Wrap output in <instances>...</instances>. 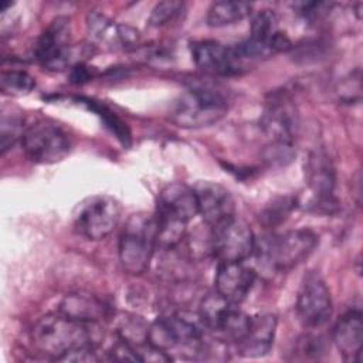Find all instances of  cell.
Returning a JSON list of instances; mask_svg holds the SVG:
<instances>
[{
  "mask_svg": "<svg viewBox=\"0 0 363 363\" xmlns=\"http://www.w3.org/2000/svg\"><path fill=\"white\" fill-rule=\"evenodd\" d=\"M147 323L139 318V316H128L121 319L118 325V336L132 345L135 349L146 343V332H147Z\"/></svg>",
  "mask_w": 363,
  "mask_h": 363,
  "instance_id": "obj_27",
  "label": "cell"
},
{
  "mask_svg": "<svg viewBox=\"0 0 363 363\" xmlns=\"http://www.w3.org/2000/svg\"><path fill=\"white\" fill-rule=\"evenodd\" d=\"M326 352L325 339L320 335L305 333L302 335L295 346L296 359L301 360H316L320 359Z\"/></svg>",
  "mask_w": 363,
  "mask_h": 363,
  "instance_id": "obj_31",
  "label": "cell"
},
{
  "mask_svg": "<svg viewBox=\"0 0 363 363\" xmlns=\"http://www.w3.org/2000/svg\"><path fill=\"white\" fill-rule=\"evenodd\" d=\"M305 180L315 197L333 196L336 170L332 159L323 149L309 152L305 160Z\"/></svg>",
  "mask_w": 363,
  "mask_h": 363,
  "instance_id": "obj_19",
  "label": "cell"
},
{
  "mask_svg": "<svg viewBox=\"0 0 363 363\" xmlns=\"http://www.w3.org/2000/svg\"><path fill=\"white\" fill-rule=\"evenodd\" d=\"M94 325L61 312L50 313L34 323L30 337L38 353L54 360H61L69 352L94 346Z\"/></svg>",
  "mask_w": 363,
  "mask_h": 363,
  "instance_id": "obj_1",
  "label": "cell"
},
{
  "mask_svg": "<svg viewBox=\"0 0 363 363\" xmlns=\"http://www.w3.org/2000/svg\"><path fill=\"white\" fill-rule=\"evenodd\" d=\"M299 126V118L295 105L285 96H275L268 102L262 116L261 128L271 140H294Z\"/></svg>",
  "mask_w": 363,
  "mask_h": 363,
  "instance_id": "obj_14",
  "label": "cell"
},
{
  "mask_svg": "<svg viewBox=\"0 0 363 363\" xmlns=\"http://www.w3.org/2000/svg\"><path fill=\"white\" fill-rule=\"evenodd\" d=\"M277 330V316L262 313L251 316L245 336L235 345L237 352L244 357H261L267 354L274 343Z\"/></svg>",
  "mask_w": 363,
  "mask_h": 363,
  "instance_id": "obj_18",
  "label": "cell"
},
{
  "mask_svg": "<svg viewBox=\"0 0 363 363\" xmlns=\"http://www.w3.org/2000/svg\"><path fill=\"white\" fill-rule=\"evenodd\" d=\"M227 109L225 89L213 82L199 81L174 101L170 108V119L177 126L197 129L218 122Z\"/></svg>",
  "mask_w": 363,
  "mask_h": 363,
  "instance_id": "obj_2",
  "label": "cell"
},
{
  "mask_svg": "<svg viewBox=\"0 0 363 363\" xmlns=\"http://www.w3.org/2000/svg\"><path fill=\"white\" fill-rule=\"evenodd\" d=\"M234 303L228 302L225 298H223L217 291L207 294L203 296L200 306H199V316L204 325L206 329L214 332L217 326L220 325L221 319L227 313V311Z\"/></svg>",
  "mask_w": 363,
  "mask_h": 363,
  "instance_id": "obj_23",
  "label": "cell"
},
{
  "mask_svg": "<svg viewBox=\"0 0 363 363\" xmlns=\"http://www.w3.org/2000/svg\"><path fill=\"white\" fill-rule=\"evenodd\" d=\"M21 146L30 160L41 164L61 162L71 149L67 133L48 122H35L26 128Z\"/></svg>",
  "mask_w": 363,
  "mask_h": 363,
  "instance_id": "obj_7",
  "label": "cell"
},
{
  "mask_svg": "<svg viewBox=\"0 0 363 363\" xmlns=\"http://www.w3.org/2000/svg\"><path fill=\"white\" fill-rule=\"evenodd\" d=\"M108 357L111 360H132V362H140V357L138 356L135 347L119 337V340L109 349Z\"/></svg>",
  "mask_w": 363,
  "mask_h": 363,
  "instance_id": "obj_33",
  "label": "cell"
},
{
  "mask_svg": "<svg viewBox=\"0 0 363 363\" xmlns=\"http://www.w3.org/2000/svg\"><path fill=\"white\" fill-rule=\"evenodd\" d=\"M157 218V234H156V247L163 250H173L182 242L186 234L184 221L174 218L172 216L156 213Z\"/></svg>",
  "mask_w": 363,
  "mask_h": 363,
  "instance_id": "obj_24",
  "label": "cell"
},
{
  "mask_svg": "<svg viewBox=\"0 0 363 363\" xmlns=\"http://www.w3.org/2000/svg\"><path fill=\"white\" fill-rule=\"evenodd\" d=\"M119 203L106 194H98L81 201L74 213L75 230L88 240H104L118 225Z\"/></svg>",
  "mask_w": 363,
  "mask_h": 363,
  "instance_id": "obj_6",
  "label": "cell"
},
{
  "mask_svg": "<svg viewBox=\"0 0 363 363\" xmlns=\"http://www.w3.org/2000/svg\"><path fill=\"white\" fill-rule=\"evenodd\" d=\"M182 9H183V3L180 1H174V0L160 1L152 10L149 17V24L152 27L164 26L166 23L172 21L179 14V11H182Z\"/></svg>",
  "mask_w": 363,
  "mask_h": 363,
  "instance_id": "obj_32",
  "label": "cell"
},
{
  "mask_svg": "<svg viewBox=\"0 0 363 363\" xmlns=\"http://www.w3.org/2000/svg\"><path fill=\"white\" fill-rule=\"evenodd\" d=\"M190 52L194 64L208 74L231 75L241 68V61L235 57L233 48L214 40L191 43Z\"/></svg>",
  "mask_w": 363,
  "mask_h": 363,
  "instance_id": "obj_13",
  "label": "cell"
},
{
  "mask_svg": "<svg viewBox=\"0 0 363 363\" xmlns=\"http://www.w3.org/2000/svg\"><path fill=\"white\" fill-rule=\"evenodd\" d=\"M318 235L306 228L289 230L282 234L255 240L254 254L258 264L274 272H286L305 261L316 248Z\"/></svg>",
  "mask_w": 363,
  "mask_h": 363,
  "instance_id": "obj_3",
  "label": "cell"
},
{
  "mask_svg": "<svg viewBox=\"0 0 363 363\" xmlns=\"http://www.w3.org/2000/svg\"><path fill=\"white\" fill-rule=\"evenodd\" d=\"M157 218L152 214H132L119 238V261L130 275L146 272L156 248Z\"/></svg>",
  "mask_w": 363,
  "mask_h": 363,
  "instance_id": "obj_4",
  "label": "cell"
},
{
  "mask_svg": "<svg viewBox=\"0 0 363 363\" xmlns=\"http://www.w3.org/2000/svg\"><path fill=\"white\" fill-rule=\"evenodd\" d=\"M251 13V4L245 1H216L207 13L210 27H225L235 24Z\"/></svg>",
  "mask_w": 363,
  "mask_h": 363,
  "instance_id": "obj_21",
  "label": "cell"
},
{
  "mask_svg": "<svg viewBox=\"0 0 363 363\" xmlns=\"http://www.w3.org/2000/svg\"><path fill=\"white\" fill-rule=\"evenodd\" d=\"M289 38L279 31L278 17L272 10H261L251 23V35L233 47L234 54L244 60H258L291 48Z\"/></svg>",
  "mask_w": 363,
  "mask_h": 363,
  "instance_id": "obj_5",
  "label": "cell"
},
{
  "mask_svg": "<svg viewBox=\"0 0 363 363\" xmlns=\"http://www.w3.org/2000/svg\"><path fill=\"white\" fill-rule=\"evenodd\" d=\"M157 213L189 223L199 214L194 189L179 182L164 186L159 193Z\"/></svg>",
  "mask_w": 363,
  "mask_h": 363,
  "instance_id": "obj_16",
  "label": "cell"
},
{
  "mask_svg": "<svg viewBox=\"0 0 363 363\" xmlns=\"http://www.w3.org/2000/svg\"><path fill=\"white\" fill-rule=\"evenodd\" d=\"M37 61L47 69L60 71L68 67L74 57V48L69 43V21L65 17H57L40 35L35 50Z\"/></svg>",
  "mask_w": 363,
  "mask_h": 363,
  "instance_id": "obj_10",
  "label": "cell"
},
{
  "mask_svg": "<svg viewBox=\"0 0 363 363\" xmlns=\"http://www.w3.org/2000/svg\"><path fill=\"white\" fill-rule=\"evenodd\" d=\"M296 316L305 328L323 325L332 313L330 291L318 272L305 275L295 305Z\"/></svg>",
  "mask_w": 363,
  "mask_h": 363,
  "instance_id": "obj_9",
  "label": "cell"
},
{
  "mask_svg": "<svg viewBox=\"0 0 363 363\" xmlns=\"http://www.w3.org/2000/svg\"><path fill=\"white\" fill-rule=\"evenodd\" d=\"M109 308L96 296L89 294H69L58 308V312L82 322L96 323L108 316Z\"/></svg>",
  "mask_w": 363,
  "mask_h": 363,
  "instance_id": "obj_20",
  "label": "cell"
},
{
  "mask_svg": "<svg viewBox=\"0 0 363 363\" xmlns=\"http://www.w3.org/2000/svg\"><path fill=\"white\" fill-rule=\"evenodd\" d=\"M0 86H1L3 94H6V95L21 96V95L30 94L34 89L35 81L26 71L10 69V71H4L1 74Z\"/></svg>",
  "mask_w": 363,
  "mask_h": 363,
  "instance_id": "obj_26",
  "label": "cell"
},
{
  "mask_svg": "<svg viewBox=\"0 0 363 363\" xmlns=\"http://www.w3.org/2000/svg\"><path fill=\"white\" fill-rule=\"evenodd\" d=\"M26 128L23 125V118L14 112H4L1 115L0 123V146L1 153H6L18 139L21 140Z\"/></svg>",
  "mask_w": 363,
  "mask_h": 363,
  "instance_id": "obj_28",
  "label": "cell"
},
{
  "mask_svg": "<svg viewBox=\"0 0 363 363\" xmlns=\"http://www.w3.org/2000/svg\"><path fill=\"white\" fill-rule=\"evenodd\" d=\"M86 31L95 45L109 50L133 48L139 41V33L128 24H118L99 11L86 16Z\"/></svg>",
  "mask_w": 363,
  "mask_h": 363,
  "instance_id": "obj_12",
  "label": "cell"
},
{
  "mask_svg": "<svg viewBox=\"0 0 363 363\" xmlns=\"http://www.w3.org/2000/svg\"><path fill=\"white\" fill-rule=\"evenodd\" d=\"M333 342L347 362H359L363 345V319L359 309L342 315L333 326Z\"/></svg>",
  "mask_w": 363,
  "mask_h": 363,
  "instance_id": "obj_17",
  "label": "cell"
},
{
  "mask_svg": "<svg viewBox=\"0 0 363 363\" xmlns=\"http://www.w3.org/2000/svg\"><path fill=\"white\" fill-rule=\"evenodd\" d=\"M296 152L291 142H281V140H271L262 150V160L269 167H282L289 164Z\"/></svg>",
  "mask_w": 363,
  "mask_h": 363,
  "instance_id": "obj_29",
  "label": "cell"
},
{
  "mask_svg": "<svg viewBox=\"0 0 363 363\" xmlns=\"http://www.w3.org/2000/svg\"><path fill=\"white\" fill-rule=\"evenodd\" d=\"M82 104H86L89 106V109H92L94 112H96L105 122V125L116 135V138L123 143V145H129V139H130V135H129V130L128 128L125 126V123L112 112L109 111L106 106H104L102 104L94 101V99H88V98H81L79 99Z\"/></svg>",
  "mask_w": 363,
  "mask_h": 363,
  "instance_id": "obj_30",
  "label": "cell"
},
{
  "mask_svg": "<svg viewBox=\"0 0 363 363\" xmlns=\"http://www.w3.org/2000/svg\"><path fill=\"white\" fill-rule=\"evenodd\" d=\"M193 189L199 203V214L210 228L235 217L234 199L224 186L213 182H199Z\"/></svg>",
  "mask_w": 363,
  "mask_h": 363,
  "instance_id": "obj_11",
  "label": "cell"
},
{
  "mask_svg": "<svg viewBox=\"0 0 363 363\" xmlns=\"http://www.w3.org/2000/svg\"><path fill=\"white\" fill-rule=\"evenodd\" d=\"M250 322L251 316H248L247 313L235 308V305H233L213 333L221 342L237 345L245 336L250 328Z\"/></svg>",
  "mask_w": 363,
  "mask_h": 363,
  "instance_id": "obj_22",
  "label": "cell"
},
{
  "mask_svg": "<svg viewBox=\"0 0 363 363\" xmlns=\"http://www.w3.org/2000/svg\"><path fill=\"white\" fill-rule=\"evenodd\" d=\"M69 78H71V82L74 84H84L92 78V72L82 62H77L71 67Z\"/></svg>",
  "mask_w": 363,
  "mask_h": 363,
  "instance_id": "obj_34",
  "label": "cell"
},
{
  "mask_svg": "<svg viewBox=\"0 0 363 363\" xmlns=\"http://www.w3.org/2000/svg\"><path fill=\"white\" fill-rule=\"evenodd\" d=\"M255 281V271L242 262H220L216 274V291L228 302L238 305L250 294Z\"/></svg>",
  "mask_w": 363,
  "mask_h": 363,
  "instance_id": "obj_15",
  "label": "cell"
},
{
  "mask_svg": "<svg viewBox=\"0 0 363 363\" xmlns=\"http://www.w3.org/2000/svg\"><path fill=\"white\" fill-rule=\"evenodd\" d=\"M298 200L294 196H281L269 201L259 214V221L265 228H275L282 224L296 208Z\"/></svg>",
  "mask_w": 363,
  "mask_h": 363,
  "instance_id": "obj_25",
  "label": "cell"
},
{
  "mask_svg": "<svg viewBox=\"0 0 363 363\" xmlns=\"http://www.w3.org/2000/svg\"><path fill=\"white\" fill-rule=\"evenodd\" d=\"M255 237L247 223L233 217L211 228V252L220 262H242L254 254Z\"/></svg>",
  "mask_w": 363,
  "mask_h": 363,
  "instance_id": "obj_8",
  "label": "cell"
}]
</instances>
